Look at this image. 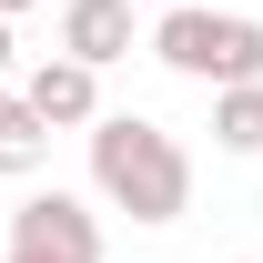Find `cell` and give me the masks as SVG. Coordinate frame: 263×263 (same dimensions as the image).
Masks as SVG:
<instances>
[{
    "mask_svg": "<svg viewBox=\"0 0 263 263\" xmlns=\"http://www.w3.org/2000/svg\"><path fill=\"white\" fill-rule=\"evenodd\" d=\"M91 193L132 223H182L193 213V152L142 111H101L91 122Z\"/></svg>",
    "mask_w": 263,
    "mask_h": 263,
    "instance_id": "1",
    "label": "cell"
},
{
    "mask_svg": "<svg viewBox=\"0 0 263 263\" xmlns=\"http://www.w3.org/2000/svg\"><path fill=\"white\" fill-rule=\"evenodd\" d=\"M152 61L182 71V81H213V91H243V81H263V21L253 10H162L152 21Z\"/></svg>",
    "mask_w": 263,
    "mask_h": 263,
    "instance_id": "2",
    "label": "cell"
},
{
    "mask_svg": "<svg viewBox=\"0 0 263 263\" xmlns=\"http://www.w3.org/2000/svg\"><path fill=\"white\" fill-rule=\"evenodd\" d=\"M0 263H101V213L81 193H31L21 213H10Z\"/></svg>",
    "mask_w": 263,
    "mask_h": 263,
    "instance_id": "3",
    "label": "cell"
},
{
    "mask_svg": "<svg viewBox=\"0 0 263 263\" xmlns=\"http://www.w3.org/2000/svg\"><path fill=\"white\" fill-rule=\"evenodd\" d=\"M21 101H31L51 132H91V122H101V71H81L71 51H51V61L21 81Z\"/></svg>",
    "mask_w": 263,
    "mask_h": 263,
    "instance_id": "4",
    "label": "cell"
},
{
    "mask_svg": "<svg viewBox=\"0 0 263 263\" xmlns=\"http://www.w3.org/2000/svg\"><path fill=\"white\" fill-rule=\"evenodd\" d=\"M132 10H142V0H71V10H61V51L81 71H111L132 51Z\"/></svg>",
    "mask_w": 263,
    "mask_h": 263,
    "instance_id": "5",
    "label": "cell"
},
{
    "mask_svg": "<svg viewBox=\"0 0 263 263\" xmlns=\"http://www.w3.org/2000/svg\"><path fill=\"white\" fill-rule=\"evenodd\" d=\"M41 162H51V122L21 91H0V182H31Z\"/></svg>",
    "mask_w": 263,
    "mask_h": 263,
    "instance_id": "6",
    "label": "cell"
},
{
    "mask_svg": "<svg viewBox=\"0 0 263 263\" xmlns=\"http://www.w3.org/2000/svg\"><path fill=\"white\" fill-rule=\"evenodd\" d=\"M213 152H263V81L213 91Z\"/></svg>",
    "mask_w": 263,
    "mask_h": 263,
    "instance_id": "7",
    "label": "cell"
},
{
    "mask_svg": "<svg viewBox=\"0 0 263 263\" xmlns=\"http://www.w3.org/2000/svg\"><path fill=\"white\" fill-rule=\"evenodd\" d=\"M10 61H21V41H10V21H0V71H10Z\"/></svg>",
    "mask_w": 263,
    "mask_h": 263,
    "instance_id": "8",
    "label": "cell"
},
{
    "mask_svg": "<svg viewBox=\"0 0 263 263\" xmlns=\"http://www.w3.org/2000/svg\"><path fill=\"white\" fill-rule=\"evenodd\" d=\"M21 10H31V0H0V21H21Z\"/></svg>",
    "mask_w": 263,
    "mask_h": 263,
    "instance_id": "9",
    "label": "cell"
},
{
    "mask_svg": "<svg viewBox=\"0 0 263 263\" xmlns=\"http://www.w3.org/2000/svg\"><path fill=\"white\" fill-rule=\"evenodd\" d=\"M152 10H182V0H152Z\"/></svg>",
    "mask_w": 263,
    "mask_h": 263,
    "instance_id": "10",
    "label": "cell"
}]
</instances>
